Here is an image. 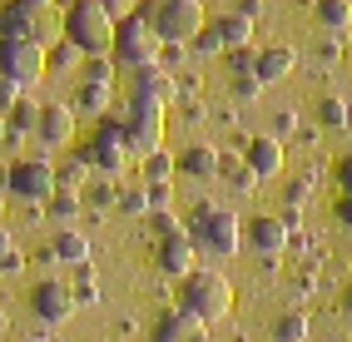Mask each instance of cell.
Masks as SVG:
<instances>
[{"mask_svg":"<svg viewBox=\"0 0 352 342\" xmlns=\"http://www.w3.org/2000/svg\"><path fill=\"white\" fill-rule=\"evenodd\" d=\"M89 174H95V169H89L80 154H69L65 164H55V179H60V189H69V194H85V189H89Z\"/></svg>","mask_w":352,"mask_h":342,"instance_id":"obj_27","label":"cell"},{"mask_svg":"<svg viewBox=\"0 0 352 342\" xmlns=\"http://www.w3.org/2000/svg\"><path fill=\"white\" fill-rule=\"evenodd\" d=\"M189 238H194V248L199 253H208V258H233L243 248V218L233 214V209H219V203H208V198H199L194 203V214H189Z\"/></svg>","mask_w":352,"mask_h":342,"instance_id":"obj_1","label":"cell"},{"mask_svg":"<svg viewBox=\"0 0 352 342\" xmlns=\"http://www.w3.org/2000/svg\"><path fill=\"white\" fill-rule=\"evenodd\" d=\"M0 273H25V253H20V248L6 253V258H0Z\"/></svg>","mask_w":352,"mask_h":342,"instance_id":"obj_49","label":"cell"},{"mask_svg":"<svg viewBox=\"0 0 352 342\" xmlns=\"http://www.w3.org/2000/svg\"><path fill=\"white\" fill-rule=\"evenodd\" d=\"M169 198H174V184H149V203H154V214L169 209Z\"/></svg>","mask_w":352,"mask_h":342,"instance_id":"obj_42","label":"cell"},{"mask_svg":"<svg viewBox=\"0 0 352 342\" xmlns=\"http://www.w3.org/2000/svg\"><path fill=\"white\" fill-rule=\"evenodd\" d=\"M80 214H85V194L60 189V194L45 198V218H50L55 228H75V223H80Z\"/></svg>","mask_w":352,"mask_h":342,"instance_id":"obj_21","label":"cell"},{"mask_svg":"<svg viewBox=\"0 0 352 342\" xmlns=\"http://www.w3.org/2000/svg\"><path fill=\"white\" fill-rule=\"evenodd\" d=\"M109 104H114V84H89V80H80L75 104H69V109H75V114H100V119H104V114H114Z\"/></svg>","mask_w":352,"mask_h":342,"instance_id":"obj_22","label":"cell"},{"mask_svg":"<svg viewBox=\"0 0 352 342\" xmlns=\"http://www.w3.org/2000/svg\"><path fill=\"white\" fill-rule=\"evenodd\" d=\"M243 159L258 179H278L283 174V139H273V134H253L243 144Z\"/></svg>","mask_w":352,"mask_h":342,"instance_id":"obj_15","label":"cell"},{"mask_svg":"<svg viewBox=\"0 0 352 342\" xmlns=\"http://www.w3.org/2000/svg\"><path fill=\"white\" fill-rule=\"evenodd\" d=\"M208 25H214V35L223 40V55H228V50H248V45H253V20L233 15V10L214 15V20H208Z\"/></svg>","mask_w":352,"mask_h":342,"instance_id":"obj_19","label":"cell"},{"mask_svg":"<svg viewBox=\"0 0 352 342\" xmlns=\"http://www.w3.org/2000/svg\"><path fill=\"white\" fill-rule=\"evenodd\" d=\"M288 203H293V209L308 203V179H293V184H288Z\"/></svg>","mask_w":352,"mask_h":342,"instance_id":"obj_47","label":"cell"},{"mask_svg":"<svg viewBox=\"0 0 352 342\" xmlns=\"http://www.w3.org/2000/svg\"><path fill=\"white\" fill-rule=\"evenodd\" d=\"M139 174H144V184H174L179 179V154H169V149L144 154L139 159Z\"/></svg>","mask_w":352,"mask_h":342,"instance_id":"obj_24","label":"cell"},{"mask_svg":"<svg viewBox=\"0 0 352 342\" xmlns=\"http://www.w3.org/2000/svg\"><path fill=\"white\" fill-rule=\"evenodd\" d=\"M85 194H89V203H95V209H120V189H114V179H104V184H89Z\"/></svg>","mask_w":352,"mask_h":342,"instance_id":"obj_34","label":"cell"},{"mask_svg":"<svg viewBox=\"0 0 352 342\" xmlns=\"http://www.w3.org/2000/svg\"><path fill=\"white\" fill-rule=\"evenodd\" d=\"M263 89H268V84L258 80V75H233V100H248V104H253Z\"/></svg>","mask_w":352,"mask_h":342,"instance_id":"obj_35","label":"cell"},{"mask_svg":"<svg viewBox=\"0 0 352 342\" xmlns=\"http://www.w3.org/2000/svg\"><path fill=\"white\" fill-rule=\"evenodd\" d=\"M313 15L327 35H347L352 30V0H313Z\"/></svg>","mask_w":352,"mask_h":342,"instance_id":"obj_23","label":"cell"},{"mask_svg":"<svg viewBox=\"0 0 352 342\" xmlns=\"http://www.w3.org/2000/svg\"><path fill=\"white\" fill-rule=\"evenodd\" d=\"M60 30H65V40L75 45L85 60H95V55L114 50V30H120V20H114L100 0H80V5H65Z\"/></svg>","mask_w":352,"mask_h":342,"instance_id":"obj_2","label":"cell"},{"mask_svg":"<svg viewBox=\"0 0 352 342\" xmlns=\"http://www.w3.org/2000/svg\"><path fill=\"white\" fill-rule=\"evenodd\" d=\"M75 288H69L65 278H40L35 288H30V312L40 317L45 328H60V323H69L75 317Z\"/></svg>","mask_w":352,"mask_h":342,"instance_id":"obj_10","label":"cell"},{"mask_svg":"<svg viewBox=\"0 0 352 342\" xmlns=\"http://www.w3.org/2000/svg\"><path fill=\"white\" fill-rule=\"evenodd\" d=\"M293 129H298V109H278L273 114V139H288Z\"/></svg>","mask_w":352,"mask_h":342,"instance_id":"obj_39","label":"cell"},{"mask_svg":"<svg viewBox=\"0 0 352 342\" xmlns=\"http://www.w3.org/2000/svg\"><path fill=\"white\" fill-rule=\"evenodd\" d=\"M194 55H223V40L214 35V25H204L199 35H194V45H189Z\"/></svg>","mask_w":352,"mask_h":342,"instance_id":"obj_37","label":"cell"},{"mask_svg":"<svg viewBox=\"0 0 352 342\" xmlns=\"http://www.w3.org/2000/svg\"><path fill=\"white\" fill-rule=\"evenodd\" d=\"M233 15H243V20H258V15H263V0H233Z\"/></svg>","mask_w":352,"mask_h":342,"instance_id":"obj_45","label":"cell"},{"mask_svg":"<svg viewBox=\"0 0 352 342\" xmlns=\"http://www.w3.org/2000/svg\"><path fill=\"white\" fill-rule=\"evenodd\" d=\"M114 70H120V65H114V55L85 60V80H89V84H114Z\"/></svg>","mask_w":352,"mask_h":342,"instance_id":"obj_33","label":"cell"},{"mask_svg":"<svg viewBox=\"0 0 352 342\" xmlns=\"http://www.w3.org/2000/svg\"><path fill=\"white\" fill-rule=\"evenodd\" d=\"M228 70L233 75H258V50L248 45V50H228Z\"/></svg>","mask_w":352,"mask_h":342,"instance_id":"obj_36","label":"cell"},{"mask_svg":"<svg viewBox=\"0 0 352 342\" xmlns=\"http://www.w3.org/2000/svg\"><path fill=\"white\" fill-rule=\"evenodd\" d=\"M288 233H293V228L283 218H273V214H258V218L243 223V243L253 248L258 258H278L288 248Z\"/></svg>","mask_w":352,"mask_h":342,"instance_id":"obj_13","label":"cell"},{"mask_svg":"<svg viewBox=\"0 0 352 342\" xmlns=\"http://www.w3.org/2000/svg\"><path fill=\"white\" fill-rule=\"evenodd\" d=\"M35 144H40V149H65V144H75V109H69V104H40Z\"/></svg>","mask_w":352,"mask_h":342,"instance_id":"obj_14","label":"cell"},{"mask_svg":"<svg viewBox=\"0 0 352 342\" xmlns=\"http://www.w3.org/2000/svg\"><path fill=\"white\" fill-rule=\"evenodd\" d=\"M159 50H164V40L154 35V25H149V15L144 10H134V15H124L120 20V30H114V65L120 70H144V65H159Z\"/></svg>","mask_w":352,"mask_h":342,"instance_id":"obj_5","label":"cell"},{"mask_svg":"<svg viewBox=\"0 0 352 342\" xmlns=\"http://www.w3.org/2000/svg\"><path fill=\"white\" fill-rule=\"evenodd\" d=\"M80 159L95 174H104V179H120L124 174V164H129V139H124V119H114V114H104L100 119V129H95V139L89 144H80Z\"/></svg>","mask_w":352,"mask_h":342,"instance_id":"obj_6","label":"cell"},{"mask_svg":"<svg viewBox=\"0 0 352 342\" xmlns=\"http://www.w3.org/2000/svg\"><path fill=\"white\" fill-rule=\"evenodd\" d=\"M342 312H347V317H352V288H347V293H342Z\"/></svg>","mask_w":352,"mask_h":342,"instance_id":"obj_51","label":"cell"},{"mask_svg":"<svg viewBox=\"0 0 352 342\" xmlns=\"http://www.w3.org/2000/svg\"><path fill=\"white\" fill-rule=\"evenodd\" d=\"M154 263H159L164 278H174V283L189 278V273L199 268V248L189 238V228H179V233H169V238H154Z\"/></svg>","mask_w":352,"mask_h":342,"instance_id":"obj_11","label":"cell"},{"mask_svg":"<svg viewBox=\"0 0 352 342\" xmlns=\"http://www.w3.org/2000/svg\"><path fill=\"white\" fill-rule=\"evenodd\" d=\"M25 342H45V337H25Z\"/></svg>","mask_w":352,"mask_h":342,"instance_id":"obj_54","label":"cell"},{"mask_svg":"<svg viewBox=\"0 0 352 342\" xmlns=\"http://www.w3.org/2000/svg\"><path fill=\"white\" fill-rule=\"evenodd\" d=\"M174 95V75L164 65H144V70L129 75V100H154V104H169Z\"/></svg>","mask_w":352,"mask_h":342,"instance_id":"obj_16","label":"cell"},{"mask_svg":"<svg viewBox=\"0 0 352 342\" xmlns=\"http://www.w3.org/2000/svg\"><path fill=\"white\" fill-rule=\"evenodd\" d=\"M149 218H154V233H159V238H169V233H179V228H184L169 209H164V214H149Z\"/></svg>","mask_w":352,"mask_h":342,"instance_id":"obj_41","label":"cell"},{"mask_svg":"<svg viewBox=\"0 0 352 342\" xmlns=\"http://www.w3.org/2000/svg\"><path fill=\"white\" fill-rule=\"evenodd\" d=\"M223 169V154L214 144H189L179 154V179H194V184H208V179H219Z\"/></svg>","mask_w":352,"mask_h":342,"instance_id":"obj_17","label":"cell"},{"mask_svg":"<svg viewBox=\"0 0 352 342\" xmlns=\"http://www.w3.org/2000/svg\"><path fill=\"white\" fill-rule=\"evenodd\" d=\"M149 15V25L164 45H194V35L208 25V15L199 0H149V5H139Z\"/></svg>","mask_w":352,"mask_h":342,"instance_id":"obj_4","label":"cell"},{"mask_svg":"<svg viewBox=\"0 0 352 342\" xmlns=\"http://www.w3.org/2000/svg\"><path fill=\"white\" fill-rule=\"evenodd\" d=\"M347 134H352V119H347Z\"/></svg>","mask_w":352,"mask_h":342,"instance_id":"obj_55","label":"cell"},{"mask_svg":"<svg viewBox=\"0 0 352 342\" xmlns=\"http://www.w3.org/2000/svg\"><path fill=\"white\" fill-rule=\"evenodd\" d=\"M298 70V50L293 45H268V50H258V80L263 84H278Z\"/></svg>","mask_w":352,"mask_h":342,"instance_id":"obj_18","label":"cell"},{"mask_svg":"<svg viewBox=\"0 0 352 342\" xmlns=\"http://www.w3.org/2000/svg\"><path fill=\"white\" fill-rule=\"evenodd\" d=\"M6 253H15V238H10V228L0 223V258H6Z\"/></svg>","mask_w":352,"mask_h":342,"instance_id":"obj_50","label":"cell"},{"mask_svg":"<svg viewBox=\"0 0 352 342\" xmlns=\"http://www.w3.org/2000/svg\"><path fill=\"white\" fill-rule=\"evenodd\" d=\"M10 129H20V134H30V139H35V124H40V104L35 100H20L15 109H10V119H6Z\"/></svg>","mask_w":352,"mask_h":342,"instance_id":"obj_31","label":"cell"},{"mask_svg":"<svg viewBox=\"0 0 352 342\" xmlns=\"http://www.w3.org/2000/svg\"><path fill=\"white\" fill-rule=\"evenodd\" d=\"M120 214H129V218H149V214H154V203H149V184L120 189Z\"/></svg>","mask_w":352,"mask_h":342,"instance_id":"obj_29","label":"cell"},{"mask_svg":"<svg viewBox=\"0 0 352 342\" xmlns=\"http://www.w3.org/2000/svg\"><path fill=\"white\" fill-rule=\"evenodd\" d=\"M20 100H25V89H20L15 80H6V75H0V114H10Z\"/></svg>","mask_w":352,"mask_h":342,"instance_id":"obj_38","label":"cell"},{"mask_svg":"<svg viewBox=\"0 0 352 342\" xmlns=\"http://www.w3.org/2000/svg\"><path fill=\"white\" fill-rule=\"evenodd\" d=\"M184 50H189V45H164V50H159V65H164V70H169V65H179Z\"/></svg>","mask_w":352,"mask_h":342,"instance_id":"obj_48","label":"cell"},{"mask_svg":"<svg viewBox=\"0 0 352 342\" xmlns=\"http://www.w3.org/2000/svg\"><path fill=\"white\" fill-rule=\"evenodd\" d=\"M149 342H208V323H199L184 308H169L149 323Z\"/></svg>","mask_w":352,"mask_h":342,"instance_id":"obj_12","label":"cell"},{"mask_svg":"<svg viewBox=\"0 0 352 342\" xmlns=\"http://www.w3.org/2000/svg\"><path fill=\"white\" fill-rule=\"evenodd\" d=\"M338 55H342V35H327V40L318 45V60H322V65H338Z\"/></svg>","mask_w":352,"mask_h":342,"instance_id":"obj_40","label":"cell"},{"mask_svg":"<svg viewBox=\"0 0 352 342\" xmlns=\"http://www.w3.org/2000/svg\"><path fill=\"white\" fill-rule=\"evenodd\" d=\"M333 214H338V223H342V228H352V194H338Z\"/></svg>","mask_w":352,"mask_h":342,"instance_id":"obj_46","label":"cell"},{"mask_svg":"<svg viewBox=\"0 0 352 342\" xmlns=\"http://www.w3.org/2000/svg\"><path fill=\"white\" fill-rule=\"evenodd\" d=\"M333 174H338V189H342V194H352V154H342V159H338V169H333Z\"/></svg>","mask_w":352,"mask_h":342,"instance_id":"obj_43","label":"cell"},{"mask_svg":"<svg viewBox=\"0 0 352 342\" xmlns=\"http://www.w3.org/2000/svg\"><path fill=\"white\" fill-rule=\"evenodd\" d=\"M45 70H50V60H45L40 40H0V75L6 80L30 89L35 80H45Z\"/></svg>","mask_w":352,"mask_h":342,"instance_id":"obj_9","label":"cell"},{"mask_svg":"<svg viewBox=\"0 0 352 342\" xmlns=\"http://www.w3.org/2000/svg\"><path fill=\"white\" fill-rule=\"evenodd\" d=\"M45 60H50V70H75V65H85V55L69 40H55L50 50H45Z\"/></svg>","mask_w":352,"mask_h":342,"instance_id":"obj_32","label":"cell"},{"mask_svg":"<svg viewBox=\"0 0 352 342\" xmlns=\"http://www.w3.org/2000/svg\"><path fill=\"white\" fill-rule=\"evenodd\" d=\"M347 119H352V104L347 100H338V95H322L318 100V124L322 129H347Z\"/></svg>","mask_w":352,"mask_h":342,"instance_id":"obj_28","label":"cell"},{"mask_svg":"<svg viewBox=\"0 0 352 342\" xmlns=\"http://www.w3.org/2000/svg\"><path fill=\"white\" fill-rule=\"evenodd\" d=\"M174 308L194 312L199 323H223V317L233 312V283L223 278V273H214V268H194L189 278L179 283Z\"/></svg>","mask_w":352,"mask_h":342,"instance_id":"obj_3","label":"cell"},{"mask_svg":"<svg viewBox=\"0 0 352 342\" xmlns=\"http://www.w3.org/2000/svg\"><path fill=\"white\" fill-rule=\"evenodd\" d=\"M0 218H6V194H0Z\"/></svg>","mask_w":352,"mask_h":342,"instance_id":"obj_52","label":"cell"},{"mask_svg":"<svg viewBox=\"0 0 352 342\" xmlns=\"http://www.w3.org/2000/svg\"><path fill=\"white\" fill-rule=\"evenodd\" d=\"M69 288H75V303L80 308H95L100 303V283H95V268H75V283H69Z\"/></svg>","mask_w":352,"mask_h":342,"instance_id":"obj_30","label":"cell"},{"mask_svg":"<svg viewBox=\"0 0 352 342\" xmlns=\"http://www.w3.org/2000/svg\"><path fill=\"white\" fill-rule=\"evenodd\" d=\"M124 119V139H129V154H159L164 149V104L154 100H129V109L120 114Z\"/></svg>","mask_w":352,"mask_h":342,"instance_id":"obj_8","label":"cell"},{"mask_svg":"<svg viewBox=\"0 0 352 342\" xmlns=\"http://www.w3.org/2000/svg\"><path fill=\"white\" fill-rule=\"evenodd\" d=\"M100 5H104L114 20H124V15H134V10H139V0H100Z\"/></svg>","mask_w":352,"mask_h":342,"instance_id":"obj_44","label":"cell"},{"mask_svg":"<svg viewBox=\"0 0 352 342\" xmlns=\"http://www.w3.org/2000/svg\"><path fill=\"white\" fill-rule=\"evenodd\" d=\"M219 179H223V184H228L233 194H253V189H258V174L248 169V159H243V154H223Z\"/></svg>","mask_w":352,"mask_h":342,"instance_id":"obj_25","label":"cell"},{"mask_svg":"<svg viewBox=\"0 0 352 342\" xmlns=\"http://www.w3.org/2000/svg\"><path fill=\"white\" fill-rule=\"evenodd\" d=\"M10 198L20 203H45L50 194H60V179H55V164L45 154H25V159H15L10 164Z\"/></svg>","mask_w":352,"mask_h":342,"instance_id":"obj_7","label":"cell"},{"mask_svg":"<svg viewBox=\"0 0 352 342\" xmlns=\"http://www.w3.org/2000/svg\"><path fill=\"white\" fill-rule=\"evenodd\" d=\"M50 248H55V258L65 268H85L89 263V238L80 233V228H55L50 233Z\"/></svg>","mask_w":352,"mask_h":342,"instance_id":"obj_20","label":"cell"},{"mask_svg":"<svg viewBox=\"0 0 352 342\" xmlns=\"http://www.w3.org/2000/svg\"><path fill=\"white\" fill-rule=\"evenodd\" d=\"M308 332H313V323H308V312H298V308L273 317V342H308Z\"/></svg>","mask_w":352,"mask_h":342,"instance_id":"obj_26","label":"cell"},{"mask_svg":"<svg viewBox=\"0 0 352 342\" xmlns=\"http://www.w3.org/2000/svg\"><path fill=\"white\" fill-rule=\"evenodd\" d=\"M60 5H80V0H60Z\"/></svg>","mask_w":352,"mask_h":342,"instance_id":"obj_53","label":"cell"}]
</instances>
